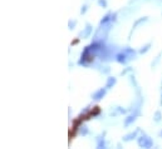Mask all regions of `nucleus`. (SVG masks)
Wrapping results in <instances>:
<instances>
[{"instance_id":"obj_1","label":"nucleus","mask_w":162,"mask_h":149,"mask_svg":"<svg viewBox=\"0 0 162 149\" xmlns=\"http://www.w3.org/2000/svg\"><path fill=\"white\" fill-rule=\"evenodd\" d=\"M138 145L139 147H143V148H151L153 145V142L151 140V138H148L147 135H143L138 139Z\"/></svg>"},{"instance_id":"obj_8","label":"nucleus","mask_w":162,"mask_h":149,"mask_svg":"<svg viewBox=\"0 0 162 149\" xmlns=\"http://www.w3.org/2000/svg\"><path fill=\"white\" fill-rule=\"evenodd\" d=\"M109 17H111V14L106 15V17H104V19H102V21H101V24H104V23H106V21L109 20Z\"/></svg>"},{"instance_id":"obj_11","label":"nucleus","mask_w":162,"mask_h":149,"mask_svg":"<svg viewBox=\"0 0 162 149\" xmlns=\"http://www.w3.org/2000/svg\"><path fill=\"white\" fill-rule=\"evenodd\" d=\"M161 135H162V132H161Z\"/></svg>"},{"instance_id":"obj_4","label":"nucleus","mask_w":162,"mask_h":149,"mask_svg":"<svg viewBox=\"0 0 162 149\" xmlns=\"http://www.w3.org/2000/svg\"><path fill=\"white\" fill-rule=\"evenodd\" d=\"M114 84H116V79H114V78H109V79H108V81H107V85H106V87H107V88H111V87H112V85H114Z\"/></svg>"},{"instance_id":"obj_3","label":"nucleus","mask_w":162,"mask_h":149,"mask_svg":"<svg viewBox=\"0 0 162 149\" xmlns=\"http://www.w3.org/2000/svg\"><path fill=\"white\" fill-rule=\"evenodd\" d=\"M117 60H118L119 63H126L127 60H128V56H127V54L123 52L122 54H118V55H117Z\"/></svg>"},{"instance_id":"obj_9","label":"nucleus","mask_w":162,"mask_h":149,"mask_svg":"<svg viewBox=\"0 0 162 149\" xmlns=\"http://www.w3.org/2000/svg\"><path fill=\"white\" fill-rule=\"evenodd\" d=\"M160 117H161V113H160V112H157V113H156V115H155V120H156V122H160V119H161Z\"/></svg>"},{"instance_id":"obj_6","label":"nucleus","mask_w":162,"mask_h":149,"mask_svg":"<svg viewBox=\"0 0 162 149\" xmlns=\"http://www.w3.org/2000/svg\"><path fill=\"white\" fill-rule=\"evenodd\" d=\"M135 115H131V117H128V119H126V122H125V124L126 125H129V123L132 122V120H135Z\"/></svg>"},{"instance_id":"obj_5","label":"nucleus","mask_w":162,"mask_h":149,"mask_svg":"<svg viewBox=\"0 0 162 149\" xmlns=\"http://www.w3.org/2000/svg\"><path fill=\"white\" fill-rule=\"evenodd\" d=\"M136 134H137V133H131V134H128V135H126V137L125 138H123V140H131V139L132 138H135L136 137Z\"/></svg>"},{"instance_id":"obj_10","label":"nucleus","mask_w":162,"mask_h":149,"mask_svg":"<svg viewBox=\"0 0 162 149\" xmlns=\"http://www.w3.org/2000/svg\"><path fill=\"white\" fill-rule=\"evenodd\" d=\"M99 5H103V6H106V5H107L106 0H99Z\"/></svg>"},{"instance_id":"obj_2","label":"nucleus","mask_w":162,"mask_h":149,"mask_svg":"<svg viewBox=\"0 0 162 149\" xmlns=\"http://www.w3.org/2000/svg\"><path fill=\"white\" fill-rule=\"evenodd\" d=\"M104 94H106V90H104V89H99L97 93L93 94V99H96V100L102 99V98L104 97Z\"/></svg>"},{"instance_id":"obj_7","label":"nucleus","mask_w":162,"mask_h":149,"mask_svg":"<svg viewBox=\"0 0 162 149\" xmlns=\"http://www.w3.org/2000/svg\"><path fill=\"white\" fill-rule=\"evenodd\" d=\"M89 33H91V26H89V25H87V29H85L84 34H82V35H83V36H87Z\"/></svg>"}]
</instances>
